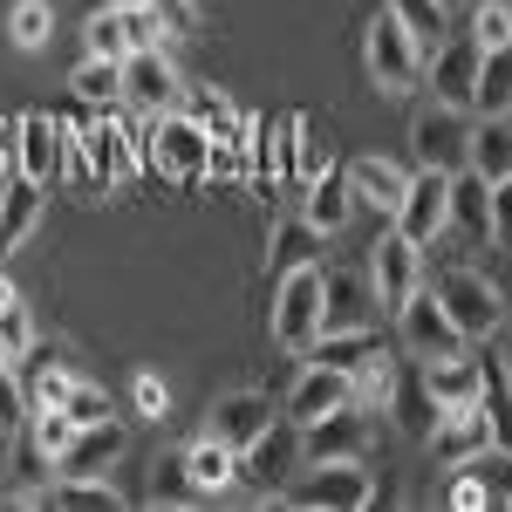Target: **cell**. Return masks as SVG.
I'll return each mask as SVG.
<instances>
[{
	"instance_id": "6da1fadb",
	"label": "cell",
	"mask_w": 512,
	"mask_h": 512,
	"mask_svg": "<svg viewBox=\"0 0 512 512\" xmlns=\"http://www.w3.org/2000/svg\"><path fill=\"white\" fill-rule=\"evenodd\" d=\"M280 499L294 512H369L376 506V478L362 472V458H328V465H301L280 485Z\"/></svg>"
},
{
	"instance_id": "7a4b0ae2",
	"label": "cell",
	"mask_w": 512,
	"mask_h": 512,
	"mask_svg": "<svg viewBox=\"0 0 512 512\" xmlns=\"http://www.w3.org/2000/svg\"><path fill=\"white\" fill-rule=\"evenodd\" d=\"M144 164L164 171V178H205L212 171V137H205V123L198 117H178V110H158L151 130H144Z\"/></svg>"
},
{
	"instance_id": "3957f363",
	"label": "cell",
	"mask_w": 512,
	"mask_h": 512,
	"mask_svg": "<svg viewBox=\"0 0 512 512\" xmlns=\"http://www.w3.org/2000/svg\"><path fill=\"white\" fill-rule=\"evenodd\" d=\"M431 294L444 301V315L458 321V335H465V342L499 335V321H506V294H499L485 274H472V267H444Z\"/></svg>"
},
{
	"instance_id": "277c9868",
	"label": "cell",
	"mask_w": 512,
	"mask_h": 512,
	"mask_svg": "<svg viewBox=\"0 0 512 512\" xmlns=\"http://www.w3.org/2000/svg\"><path fill=\"white\" fill-rule=\"evenodd\" d=\"M301 424L294 417H274L253 444H239V485H253L260 499H280V485L301 472Z\"/></svg>"
},
{
	"instance_id": "5b68a950",
	"label": "cell",
	"mask_w": 512,
	"mask_h": 512,
	"mask_svg": "<svg viewBox=\"0 0 512 512\" xmlns=\"http://www.w3.org/2000/svg\"><path fill=\"white\" fill-rule=\"evenodd\" d=\"M274 342L287 355H308L321 342V267H287L274 287Z\"/></svg>"
},
{
	"instance_id": "8992f818",
	"label": "cell",
	"mask_w": 512,
	"mask_h": 512,
	"mask_svg": "<svg viewBox=\"0 0 512 512\" xmlns=\"http://www.w3.org/2000/svg\"><path fill=\"white\" fill-rule=\"evenodd\" d=\"M362 55H369V76H376L383 96H403V89H417V82H424V41L410 35L396 14H376V21H369Z\"/></svg>"
},
{
	"instance_id": "52a82bcc",
	"label": "cell",
	"mask_w": 512,
	"mask_h": 512,
	"mask_svg": "<svg viewBox=\"0 0 512 512\" xmlns=\"http://www.w3.org/2000/svg\"><path fill=\"white\" fill-rule=\"evenodd\" d=\"M390 219L410 246H437V233H451V171H424L417 164V178L403 185Z\"/></svg>"
},
{
	"instance_id": "ba28073f",
	"label": "cell",
	"mask_w": 512,
	"mask_h": 512,
	"mask_svg": "<svg viewBox=\"0 0 512 512\" xmlns=\"http://www.w3.org/2000/svg\"><path fill=\"white\" fill-rule=\"evenodd\" d=\"M14 171L35 178V185H55L69 171V123L48 117V110H28L14 123Z\"/></svg>"
},
{
	"instance_id": "9c48e42d",
	"label": "cell",
	"mask_w": 512,
	"mask_h": 512,
	"mask_svg": "<svg viewBox=\"0 0 512 512\" xmlns=\"http://www.w3.org/2000/svg\"><path fill=\"white\" fill-rule=\"evenodd\" d=\"M396 335H403V355H417V362H437V355H458V349H465L458 321L444 315V301H437L431 287H417V294L396 308Z\"/></svg>"
},
{
	"instance_id": "30bf717a",
	"label": "cell",
	"mask_w": 512,
	"mask_h": 512,
	"mask_svg": "<svg viewBox=\"0 0 512 512\" xmlns=\"http://www.w3.org/2000/svg\"><path fill=\"white\" fill-rule=\"evenodd\" d=\"M465 144H472V117L451 110V103H431L410 123V151L424 171H465Z\"/></svg>"
},
{
	"instance_id": "8fae6325",
	"label": "cell",
	"mask_w": 512,
	"mask_h": 512,
	"mask_svg": "<svg viewBox=\"0 0 512 512\" xmlns=\"http://www.w3.org/2000/svg\"><path fill=\"white\" fill-rule=\"evenodd\" d=\"M369 287H376V308H403L417 287H424V246H410V239L396 233H383L376 239V260H369Z\"/></svg>"
},
{
	"instance_id": "7c38bea8",
	"label": "cell",
	"mask_w": 512,
	"mask_h": 512,
	"mask_svg": "<svg viewBox=\"0 0 512 512\" xmlns=\"http://www.w3.org/2000/svg\"><path fill=\"white\" fill-rule=\"evenodd\" d=\"M301 458L308 465H328V458H369V417L362 403H342V410H321L301 424Z\"/></svg>"
},
{
	"instance_id": "4fadbf2b",
	"label": "cell",
	"mask_w": 512,
	"mask_h": 512,
	"mask_svg": "<svg viewBox=\"0 0 512 512\" xmlns=\"http://www.w3.org/2000/svg\"><path fill=\"white\" fill-rule=\"evenodd\" d=\"M178 96H185V82H178V69H171L164 48L123 55V103H137L144 117H158V110H178Z\"/></svg>"
},
{
	"instance_id": "5bb4252c",
	"label": "cell",
	"mask_w": 512,
	"mask_h": 512,
	"mask_svg": "<svg viewBox=\"0 0 512 512\" xmlns=\"http://www.w3.org/2000/svg\"><path fill=\"white\" fill-rule=\"evenodd\" d=\"M123 451H130V431H123L117 417H96V424H76L69 451L55 458V472H69V478H110V465H117Z\"/></svg>"
},
{
	"instance_id": "9a60e30c",
	"label": "cell",
	"mask_w": 512,
	"mask_h": 512,
	"mask_svg": "<svg viewBox=\"0 0 512 512\" xmlns=\"http://www.w3.org/2000/svg\"><path fill=\"white\" fill-rule=\"evenodd\" d=\"M478 48L472 35L465 41H437L431 55H424V82L437 89V103H451V110H472V82H478Z\"/></svg>"
},
{
	"instance_id": "2e32d148",
	"label": "cell",
	"mask_w": 512,
	"mask_h": 512,
	"mask_svg": "<svg viewBox=\"0 0 512 512\" xmlns=\"http://www.w3.org/2000/svg\"><path fill=\"white\" fill-rule=\"evenodd\" d=\"M369 308H376V287L355 267H321V335L335 328H369Z\"/></svg>"
},
{
	"instance_id": "e0dca14e",
	"label": "cell",
	"mask_w": 512,
	"mask_h": 512,
	"mask_svg": "<svg viewBox=\"0 0 512 512\" xmlns=\"http://www.w3.org/2000/svg\"><path fill=\"white\" fill-rule=\"evenodd\" d=\"M76 144H82V158H89V178H103V185H117V178H130L144 164V137H130L117 117L89 123Z\"/></svg>"
},
{
	"instance_id": "ac0fdd59",
	"label": "cell",
	"mask_w": 512,
	"mask_h": 512,
	"mask_svg": "<svg viewBox=\"0 0 512 512\" xmlns=\"http://www.w3.org/2000/svg\"><path fill=\"white\" fill-rule=\"evenodd\" d=\"M437 451V465H472L478 451H492V424H485V410L478 403H465V410H437V424H431V437H424Z\"/></svg>"
},
{
	"instance_id": "d6986e66",
	"label": "cell",
	"mask_w": 512,
	"mask_h": 512,
	"mask_svg": "<svg viewBox=\"0 0 512 512\" xmlns=\"http://www.w3.org/2000/svg\"><path fill=\"white\" fill-rule=\"evenodd\" d=\"M301 219H308L321 239L342 233V226L355 219V185H349V171H335V164H328V171H315V178L301 185Z\"/></svg>"
},
{
	"instance_id": "ffe728a7",
	"label": "cell",
	"mask_w": 512,
	"mask_h": 512,
	"mask_svg": "<svg viewBox=\"0 0 512 512\" xmlns=\"http://www.w3.org/2000/svg\"><path fill=\"white\" fill-rule=\"evenodd\" d=\"M41 192H48V185L21 178V171L0 185V260H7V253H21V246L35 239V226H41Z\"/></svg>"
},
{
	"instance_id": "44dd1931",
	"label": "cell",
	"mask_w": 512,
	"mask_h": 512,
	"mask_svg": "<svg viewBox=\"0 0 512 512\" xmlns=\"http://www.w3.org/2000/svg\"><path fill=\"white\" fill-rule=\"evenodd\" d=\"M274 424V396H260V390H233V396H219L212 403V437L219 444H253V437Z\"/></svg>"
},
{
	"instance_id": "7402d4cb",
	"label": "cell",
	"mask_w": 512,
	"mask_h": 512,
	"mask_svg": "<svg viewBox=\"0 0 512 512\" xmlns=\"http://www.w3.org/2000/svg\"><path fill=\"white\" fill-rule=\"evenodd\" d=\"M342 403H355V383L342 376V369H328V362H308V369H301V383H294V396H287V417H294V424H308V417L342 410Z\"/></svg>"
},
{
	"instance_id": "603a6c76",
	"label": "cell",
	"mask_w": 512,
	"mask_h": 512,
	"mask_svg": "<svg viewBox=\"0 0 512 512\" xmlns=\"http://www.w3.org/2000/svg\"><path fill=\"white\" fill-rule=\"evenodd\" d=\"M28 506H62V512H117L123 492L110 485V478H69L55 472V485H35L28 492Z\"/></svg>"
},
{
	"instance_id": "cb8c5ba5",
	"label": "cell",
	"mask_w": 512,
	"mask_h": 512,
	"mask_svg": "<svg viewBox=\"0 0 512 512\" xmlns=\"http://www.w3.org/2000/svg\"><path fill=\"white\" fill-rule=\"evenodd\" d=\"M478 410L492 424V451L512 458V362H499V355L478 362Z\"/></svg>"
},
{
	"instance_id": "d4e9b609",
	"label": "cell",
	"mask_w": 512,
	"mask_h": 512,
	"mask_svg": "<svg viewBox=\"0 0 512 512\" xmlns=\"http://www.w3.org/2000/svg\"><path fill=\"white\" fill-rule=\"evenodd\" d=\"M465 164H472L485 185L512 178V117H478L472 123V144H465Z\"/></svg>"
},
{
	"instance_id": "484cf974",
	"label": "cell",
	"mask_w": 512,
	"mask_h": 512,
	"mask_svg": "<svg viewBox=\"0 0 512 512\" xmlns=\"http://www.w3.org/2000/svg\"><path fill=\"white\" fill-rule=\"evenodd\" d=\"M424 390L437 410H465V403H478V362L472 355H437V362H424Z\"/></svg>"
},
{
	"instance_id": "4316f807",
	"label": "cell",
	"mask_w": 512,
	"mask_h": 512,
	"mask_svg": "<svg viewBox=\"0 0 512 512\" xmlns=\"http://www.w3.org/2000/svg\"><path fill=\"white\" fill-rule=\"evenodd\" d=\"M451 226L465 239H492V185L478 178L472 164L451 171Z\"/></svg>"
},
{
	"instance_id": "83f0119b",
	"label": "cell",
	"mask_w": 512,
	"mask_h": 512,
	"mask_svg": "<svg viewBox=\"0 0 512 512\" xmlns=\"http://www.w3.org/2000/svg\"><path fill=\"white\" fill-rule=\"evenodd\" d=\"M185 478L198 485V499H212V492L239 485V451H233V444H219V437L205 431L192 451H185Z\"/></svg>"
},
{
	"instance_id": "f1b7e54d",
	"label": "cell",
	"mask_w": 512,
	"mask_h": 512,
	"mask_svg": "<svg viewBox=\"0 0 512 512\" xmlns=\"http://www.w3.org/2000/svg\"><path fill=\"white\" fill-rule=\"evenodd\" d=\"M472 117H512V41L478 55V82H472Z\"/></svg>"
},
{
	"instance_id": "f546056e",
	"label": "cell",
	"mask_w": 512,
	"mask_h": 512,
	"mask_svg": "<svg viewBox=\"0 0 512 512\" xmlns=\"http://www.w3.org/2000/svg\"><path fill=\"white\" fill-rule=\"evenodd\" d=\"M349 185H355V205L396 212V198H403V185H410V171H396L390 158H355L349 164Z\"/></svg>"
},
{
	"instance_id": "4dcf8cb0",
	"label": "cell",
	"mask_w": 512,
	"mask_h": 512,
	"mask_svg": "<svg viewBox=\"0 0 512 512\" xmlns=\"http://www.w3.org/2000/svg\"><path fill=\"white\" fill-rule=\"evenodd\" d=\"M76 383H82V376L69 369V362H48V355L28 349V410H62Z\"/></svg>"
},
{
	"instance_id": "1f68e13d",
	"label": "cell",
	"mask_w": 512,
	"mask_h": 512,
	"mask_svg": "<svg viewBox=\"0 0 512 512\" xmlns=\"http://www.w3.org/2000/svg\"><path fill=\"white\" fill-rule=\"evenodd\" d=\"M69 89H76V103L110 110V103H123V62H110V55H82V69L69 76Z\"/></svg>"
},
{
	"instance_id": "d6a6232c",
	"label": "cell",
	"mask_w": 512,
	"mask_h": 512,
	"mask_svg": "<svg viewBox=\"0 0 512 512\" xmlns=\"http://www.w3.org/2000/svg\"><path fill=\"white\" fill-rule=\"evenodd\" d=\"M390 403H396V417H403V431H410V437H431L437 403H431V390H424V369H417V376H403V369H396Z\"/></svg>"
},
{
	"instance_id": "836d02e7",
	"label": "cell",
	"mask_w": 512,
	"mask_h": 512,
	"mask_svg": "<svg viewBox=\"0 0 512 512\" xmlns=\"http://www.w3.org/2000/svg\"><path fill=\"white\" fill-rule=\"evenodd\" d=\"M28 349H35V315L21 308V301H0V362H28Z\"/></svg>"
},
{
	"instance_id": "e575fe53",
	"label": "cell",
	"mask_w": 512,
	"mask_h": 512,
	"mask_svg": "<svg viewBox=\"0 0 512 512\" xmlns=\"http://www.w3.org/2000/svg\"><path fill=\"white\" fill-rule=\"evenodd\" d=\"M390 14L424 41V55L437 48V35H444V0H390Z\"/></svg>"
},
{
	"instance_id": "d590c367",
	"label": "cell",
	"mask_w": 512,
	"mask_h": 512,
	"mask_svg": "<svg viewBox=\"0 0 512 512\" xmlns=\"http://www.w3.org/2000/svg\"><path fill=\"white\" fill-rule=\"evenodd\" d=\"M28 424H35V451L55 465L62 451H69V437H76V417L69 410H28Z\"/></svg>"
},
{
	"instance_id": "8d00e7d4",
	"label": "cell",
	"mask_w": 512,
	"mask_h": 512,
	"mask_svg": "<svg viewBox=\"0 0 512 512\" xmlns=\"http://www.w3.org/2000/svg\"><path fill=\"white\" fill-rule=\"evenodd\" d=\"M48 28H55V7H48V0H14V21H7L14 48H41Z\"/></svg>"
},
{
	"instance_id": "74e56055",
	"label": "cell",
	"mask_w": 512,
	"mask_h": 512,
	"mask_svg": "<svg viewBox=\"0 0 512 512\" xmlns=\"http://www.w3.org/2000/svg\"><path fill=\"white\" fill-rule=\"evenodd\" d=\"M315 246H321V233L301 219V226H280L274 233V267L287 274V267H315Z\"/></svg>"
},
{
	"instance_id": "f35d334b",
	"label": "cell",
	"mask_w": 512,
	"mask_h": 512,
	"mask_svg": "<svg viewBox=\"0 0 512 512\" xmlns=\"http://www.w3.org/2000/svg\"><path fill=\"white\" fill-rule=\"evenodd\" d=\"M472 41L478 48H506L512 41V7L506 0H478L472 7Z\"/></svg>"
},
{
	"instance_id": "ab89813d",
	"label": "cell",
	"mask_w": 512,
	"mask_h": 512,
	"mask_svg": "<svg viewBox=\"0 0 512 512\" xmlns=\"http://www.w3.org/2000/svg\"><path fill=\"white\" fill-rule=\"evenodd\" d=\"M144 7H151V21H158L164 41L198 35V0H144Z\"/></svg>"
},
{
	"instance_id": "60d3db41",
	"label": "cell",
	"mask_w": 512,
	"mask_h": 512,
	"mask_svg": "<svg viewBox=\"0 0 512 512\" xmlns=\"http://www.w3.org/2000/svg\"><path fill=\"white\" fill-rule=\"evenodd\" d=\"M28 424V390L14 376V362H0V431H21Z\"/></svg>"
},
{
	"instance_id": "b9f144b4",
	"label": "cell",
	"mask_w": 512,
	"mask_h": 512,
	"mask_svg": "<svg viewBox=\"0 0 512 512\" xmlns=\"http://www.w3.org/2000/svg\"><path fill=\"white\" fill-rule=\"evenodd\" d=\"M198 499V485L185 478V458L178 465H164V478H158V506H192Z\"/></svg>"
},
{
	"instance_id": "7bdbcfd3",
	"label": "cell",
	"mask_w": 512,
	"mask_h": 512,
	"mask_svg": "<svg viewBox=\"0 0 512 512\" xmlns=\"http://www.w3.org/2000/svg\"><path fill=\"white\" fill-rule=\"evenodd\" d=\"M62 410H69V417H76V424H96V417H110V396H103V390H89V383H76V390H69V403H62Z\"/></svg>"
},
{
	"instance_id": "ee69618b",
	"label": "cell",
	"mask_w": 512,
	"mask_h": 512,
	"mask_svg": "<svg viewBox=\"0 0 512 512\" xmlns=\"http://www.w3.org/2000/svg\"><path fill=\"white\" fill-rule=\"evenodd\" d=\"M492 239H499V246H512V178H499V185H492Z\"/></svg>"
},
{
	"instance_id": "f6af8a7d",
	"label": "cell",
	"mask_w": 512,
	"mask_h": 512,
	"mask_svg": "<svg viewBox=\"0 0 512 512\" xmlns=\"http://www.w3.org/2000/svg\"><path fill=\"white\" fill-rule=\"evenodd\" d=\"M137 410H144V417H158V410H164V383H158V376H137Z\"/></svg>"
},
{
	"instance_id": "bcb514c9",
	"label": "cell",
	"mask_w": 512,
	"mask_h": 512,
	"mask_svg": "<svg viewBox=\"0 0 512 512\" xmlns=\"http://www.w3.org/2000/svg\"><path fill=\"white\" fill-rule=\"evenodd\" d=\"M7 178H14V123L0 117V185H7Z\"/></svg>"
},
{
	"instance_id": "7dc6e473",
	"label": "cell",
	"mask_w": 512,
	"mask_h": 512,
	"mask_svg": "<svg viewBox=\"0 0 512 512\" xmlns=\"http://www.w3.org/2000/svg\"><path fill=\"white\" fill-rule=\"evenodd\" d=\"M0 301H21V294H14V280H7V274H0Z\"/></svg>"
},
{
	"instance_id": "c3c4849f",
	"label": "cell",
	"mask_w": 512,
	"mask_h": 512,
	"mask_svg": "<svg viewBox=\"0 0 512 512\" xmlns=\"http://www.w3.org/2000/svg\"><path fill=\"white\" fill-rule=\"evenodd\" d=\"M103 7H144V0H103Z\"/></svg>"
},
{
	"instance_id": "681fc988",
	"label": "cell",
	"mask_w": 512,
	"mask_h": 512,
	"mask_svg": "<svg viewBox=\"0 0 512 512\" xmlns=\"http://www.w3.org/2000/svg\"><path fill=\"white\" fill-rule=\"evenodd\" d=\"M506 506H512V492H506Z\"/></svg>"
},
{
	"instance_id": "f907efd6",
	"label": "cell",
	"mask_w": 512,
	"mask_h": 512,
	"mask_svg": "<svg viewBox=\"0 0 512 512\" xmlns=\"http://www.w3.org/2000/svg\"><path fill=\"white\" fill-rule=\"evenodd\" d=\"M444 7H451V0H444Z\"/></svg>"
},
{
	"instance_id": "816d5d0a",
	"label": "cell",
	"mask_w": 512,
	"mask_h": 512,
	"mask_svg": "<svg viewBox=\"0 0 512 512\" xmlns=\"http://www.w3.org/2000/svg\"><path fill=\"white\" fill-rule=\"evenodd\" d=\"M0 492H7V485H0Z\"/></svg>"
}]
</instances>
